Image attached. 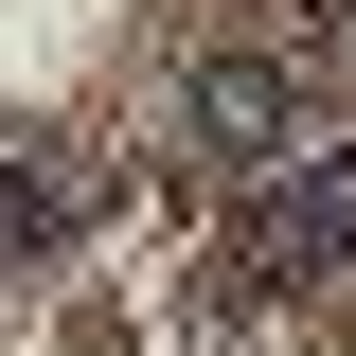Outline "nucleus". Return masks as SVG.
<instances>
[{
    "instance_id": "obj_1",
    "label": "nucleus",
    "mask_w": 356,
    "mask_h": 356,
    "mask_svg": "<svg viewBox=\"0 0 356 356\" xmlns=\"http://www.w3.org/2000/svg\"><path fill=\"white\" fill-rule=\"evenodd\" d=\"M303 125H321V72L303 54H196V72H178V178H214V196L285 178Z\"/></svg>"
},
{
    "instance_id": "obj_2",
    "label": "nucleus",
    "mask_w": 356,
    "mask_h": 356,
    "mask_svg": "<svg viewBox=\"0 0 356 356\" xmlns=\"http://www.w3.org/2000/svg\"><path fill=\"white\" fill-rule=\"evenodd\" d=\"M232 267H250V285H321V267H356V143H303L285 178H250Z\"/></svg>"
},
{
    "instance_id": "obj_3",
    "label": "nucleus",
    "mask_w": 356,
    "mask_h": 356,
    "mask_svg": "<svg viewBox=\"0 0 356 356\" xmlns=\"http://www.w3.org/2000/svg\"><path fill=\"white\" fill-rule=\"evenodd\" d=\"M54 232H89V161H54V143H0V267H36Z\"/></svg>"
}]
</instances>
